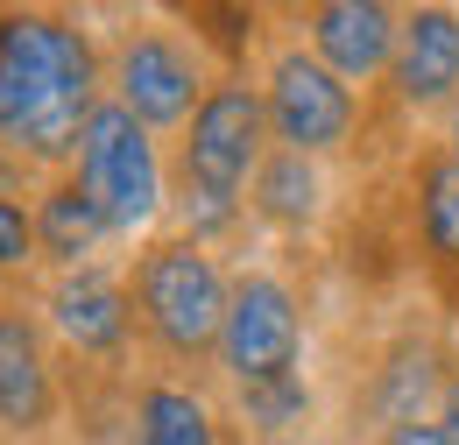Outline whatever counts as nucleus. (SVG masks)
<instances>
[{
	"instance_id": "423d86ee",
	"label": "nucleus",
	"mask_w": 459,
	"mask_h": 445,
	"mask_svg": "<svg viewBox=\"0 0 459 445\" xmlns=\"http://www.w3.org/2000/svg\"><path fill=\"white\" fill-rule=\"evenodd\" d=\"M71 177L92 191V205L107 213L120 248H142L170 226V142L149 135L127 107H107L85 120L78 135V156H71Z\"/></svg>"
},
{
	"instance_id": "20e7f679",
	"label": "nucleus",
	"mask_w": 459,
	"mask_h": 445,
	"mask_svg": "<svg viewBox=\"0 0 459 445\" xmlns=\"http://www.w3.org/2000/svg\"><path fill=\"white\" fill-rule=\"evenodd\" d=\"M212 85H220V64L177 14H127L107 36V100L127 107L163 142L191 127V113L205 107Z\"/></svg>"
},
{
	"instance_id": "6e6552de",
	"label": "nucleus",
	"mask_w": 459,
	"mask_h": 445,
	"mask_svg": "<svg viewBox=\"0 0 459 445\" xmlns=\"http://www.w3.org/2000/svg\"><path fill=\"white\" fill-rule=\"evenodd\" d=\"M71 417L57 339L36 290H0V445H50Z\"/></svg>"
},
{
	"instance_id": "f03ea898",
	"label": "nucleus",
	"mask_w": 459,
	"mask_h": 445,
	"mask_svg": "<svg viewBox=\"0 0 459 445\" xmlns=\"http://www.w3.org/2000/svg\"><path fill=\"white\" fill-rule=\"evenodd\" d=\"M269 149H276V135H269L255 71H220V85L191 113V127L170 142V233L212 255L255 240L247 191L269 163Z\"/></svg>"
},
{
	"instance_id": "f257e3e1",
	"label": "nucleus",
	"mask_w": 459,
	"mask_h": 445,
	"mask_svg": "<svg viewBox=\"0 0 459 445\" xmlns=\"http://www.w3.org/2000/svg\"><path fill=\"white\" fill-rule=\"evenodd\" d=\"M107 107V43L78 7H0V163L36 184L71 170L85 120Z\"/></svg>"
},
{
	"instance_id": "f3484780",
	"label": "nucleus",
	"mask_w": 459,
	"mask_h": 445,
	"mask_svg": "<svg viewBox=\"0 0 459 445\" xmlns=\"http://www.w3.org/2000/svg\"><path fill=\"white\" fill-rule=\"evenodd\" d=\"M43 255H36V191H0V290H36Z\"/></svg>"
},
{
	"instance_id": "4be33fe9",
	"label": "nucleus",
	"mask_w": 459,
	"mask_h": 445,
	"mask_svg": "<svg viewBox=\"0 0 459 445\" xmlns=\"http://www.w3.org/2000/svg\"><path fill=\"white\" fill-rule=\"evenodd\" d=\"M78 445H120V439H78Z\"/></svg>"
},
{
	"instance_id": "39448f33",
	"label": "nucleus",
	"mask_w": 459,
	"mask_h": 445,
	"mask_svg": "<svg viewBox=\"0 0 459 445\" xmlns=\"http://www.w3.org/2000/svg\"><path fill=\"white\" fill-rule=\"evenodd\" d=\"M255 85H262L276 149H297V156H311V163H346V156L375 135V100L353 92L340 71H325L290 29L262 50Z\"/></svg>"
},
{
	"instance_id": "dca6fc26",
	"label": "nucleus",
	"mask_w": 459,
	"mask_h": 445,
	"mask_svg": "<svg viewBox=\"0 0 459 445\" xmlns=\"http://www.w3.org/2000/svg\"><path fill=\"white\" fill-rule=\"evenodd\" d=\"M220 403H227L240 439L311 445V424H318V382H311V368H304V375H283V382H262V389H227Z\"/></svg>"
},
{
	"instance_id": "a211bd4d",
	"label": "nucleus",
	"mask_w": 459,
	"mask_h": 445,
	"mask_svg": "<svg viewBox=\"0 0 459 445\" xmlns=\"http://www.w3.org/2000/svg\"><path fill=\"white\" fill-rule=\"evenodd\" d=\"M368 445H446V432H438V417H424V424H396V432H382Z\"/></svg>"
},
{
	"instance_id": "9d476101",
	"label": "nucleus",
	"mask_w": 459,
	"mask_h": 445,
	"mask_svg": "<svg viewBox=\"0 0 459 445\" xmlns=\"http://www.w3.org/2000/svg\"><path fill=\"white\" fill-rule=\"evenodd\" d=\"M403 255L438 318H459V156L438 142L403 149Z\"/></svg>"
},
{
	"instance_id": "412c9836",
	"label": "nucleus",
	"mask_w": 459,
	"mask_h": 445,
	"mask_svg": "<svg viewBox=\"0 0 459 445\" xmlns=\"http://www.w3.org/2000/svg\"><path fill=\"white\" fill-rule=\"evenodd\" d=\"M240 445H297V439H240Z\"/></svg>"
},
{
	"instance_id": "7ed1b4c3",
	"label": "nucleus",
	"mask_w": 459,
	"mask_h": 445,
	"mask_svg": "<svg viewBox=\"0 0 459 445\" xmlns=\"http://www.w3.org/2000/svg\"><path fill=\"white\" fill-rule=\"evenodd\" d=\"M120 262H127V304H134V333H142V368L177 375V382H212L220 326H227V297H233V262L170 233V226L156 240L127 248Z\"/></svg>"
},
{
	"instance_id": "9b49d317",
	"label": "nucleus",
	"mask_w": 459,
	"mask_h": 445,
	"mask_svg": "<svg viewBox=\"0 0 459 445\" xmlns=\"http://www.w3.org/2000/svg\"><path fill=\"white\" fill-rule=\"evenodd\" d=\"M459 100V7L453 0H410L403 7V36H396V64L375 113H396L403 127L446 120Z\"/></svg>"
},
{
	"instance_id": "0eeeda50",
	"label": "nucleus",
	"mask_w": 459,
	"mask_h": 445,
	"mask_svg": "<svg viewBox=\"0 0 459 445\" xmlns=\"http://www.w3.org/2000/svg\"><path fill=\"white\" fill-rule=\"evenodd\" d=\"M311 361V304L304 283L276 262H240L227 297V326H220V361H212V389H262L304 375Z\"/></svg>"
},
{
	"instance_id": "f8f14e48",
	"label": "nucleus",
	"mask_w": 459,
	"mask_h": 445,
	"mask_svg": "<svg viewBox=\"0 0 459 445\" xmlns=\"http://www.w3.org/2000/svg\"><path fill=\"white\" fill-rule=\"evenodd\" d=\"M283 22L325 71H340L353 92L382 100L403 36V7H389V0H311V7H290Z\"/></svg>"
},
{
	"instance_id": "2eb2a0df",
	"label": "nucleus",
	"mask_w": 459,
	"mask_h": 445,
	"mask_svg": "<svg viewBox=\"0 0 459 445\" xmlns=\"http://www.w3.org/2000/svg\"><path fill=\"white\" fill-rule=\"evenodd\" d=\"M114 226L107 213L92 205V191L57 170L36 184V255H43V283L50 276H71V269H92V262H114Z\"/></svg>"
},
{
	"instance_id": "aec40b11",
	"label": "nucleus",
	"mask_w": 459,
	"mask_h": 445,
	"mask_svg": "<svg viewBox=\"0 0 459 445\" xmlns=\"http://www.w3.org/2000/svg\"><path fill=\"white\" fill-rule=\"evenodd\" d=\"M431 142H438V149H453V156H459V100H453V113L438 120V135H431Z\"/></svg>"
},
{
	"instance_id": "6ab92c4d",
	"label": "nucleus",
	"mask_w": 459,
	"mask_h": 445,
	"mask_svg": "<svg viewBox=\"0 0 459 445\" xmlns=\"http://www.w3.org/2000/svg\"><path fill=\"white\" fill-rule=\"evenodd\" d=\"M438 432H446V445H459V368L446 382V396H438Z\"/></svg>"
},
{
	"instance_id": "1a4fd4ad",
	"label": "nucleus",
	"mask_w": 459,
	"mask_h": 445,
	"mask_svg": "<svg viewBox=\"0 0 459 445\" xmlns=\"http://www.w3.org/2000/svg\"><path fill=\"white\" fill-rule=\"evenodd\" d=\"M453 368H459V353L446 346V333H438L431 318H403L396 333L368 353L360 389H353V424H346V432L382 439V432H396V424L438 417V396L453 382Z\"/></svg>"
},
{
	"instance_id": "4468645a",
	"label": "nucleus",
	"mask_w": 459,
	"mask_h": 445,
	"mask_svg": "<svg viewBox=\"0 0 459 445\" xmlns=\"http://www.w3.org/2000/svg\"><path fill=\"white\" fill-rule=\"evenodd\" d=\"M247 220L262 240H290V248L318 240L333 226V163H311L297 149H269V163L247 191Z\"/></svg>"
},
{
	"instance_id": "ddd939ff",
	"label": "nucleus",
	"mask_w": 459,
	"mask_h": 445,
	"mask_svg": "<svg viewBox=\"0 0 459 445\" xmlns=\"http://www.w3.org/2000/svg\"><path fill=\"white\" fill-rule=\"evenodd\" d=\"M120 445H240V432L212 382H177L142 368L120 410Z\"/></svg>"
}]
</instances>
